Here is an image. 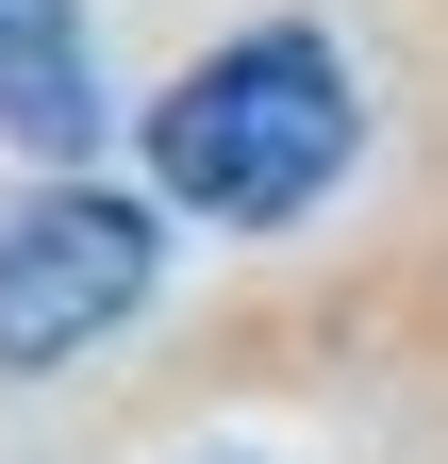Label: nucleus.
Returning <instances> with one entry per match:
<instances>
[{"label":"nucleus","mask_w":448,"mask_h":464,"mask_svg":"<svg viewBox=\"0 0 448 464\" xmlns=\"http://www.w3.org/2000/svg\"><path fill=\"white\" fill-rule=\"evenodd\" d=\"M349 133L365 116H349L332 34H233V50H200V67L150 100V183L200 199V216H233V232H283V216H316L349 183Z\"/></svg>","instance_id":"1"},{"label":"nucleus","mask_w":448,"mask_h":464,"mask_svg":"<svg viewBox=\"0 0 448 464\" xmlns=\"http://www.w3.org/2000/svg\"><path fill=\"white\" fill-rule=\"evenodd\" d=\"M150 266H166L150 199H100V183L0 199V365H67V348H100V332L150 299Z\"/></svg>","instance_id":"2"},{"label":"nucleus","mask_w":448,"mask_h":464,"mask_svg":"<svg viewBox=\"0 0 448 464\" xmlns=\"http://www.w3.org/2000/svg\"><path fill=\"white\" fill-rule=\"evenodd\" d=\"M0 133H34V150H83V133H100L83 0H0Z\"/></svg>","instance_id":"3"}]
</instances>
